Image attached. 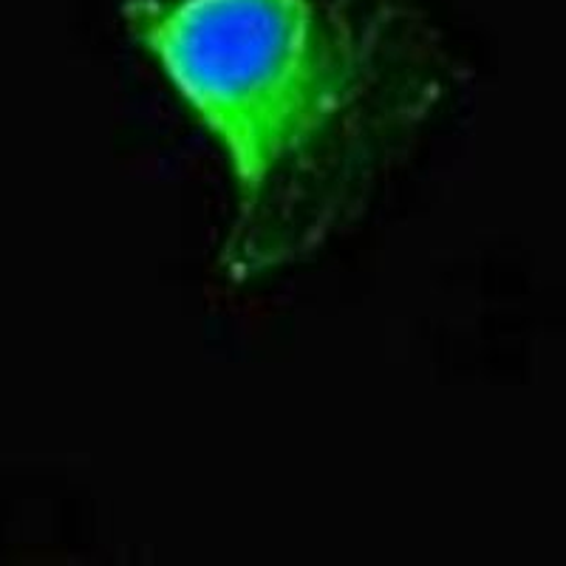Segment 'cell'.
Instances as JSON below:
<instances>
[{"instance_id": "6da1fadb", "label": "cell", "mask_w": 566, "mask_h": 566, "mask_svg": "<svg viewBox=\"0 0 566 566\" xmlns=\"http://www.w3.org/2000/svg\"><path fill=\"white\" fill-rule=\"evenodd\" d=\"M123 20L224 159L235 286L346 232L459 85L408 0H128Z\"/></svg>"}]
</instances>
